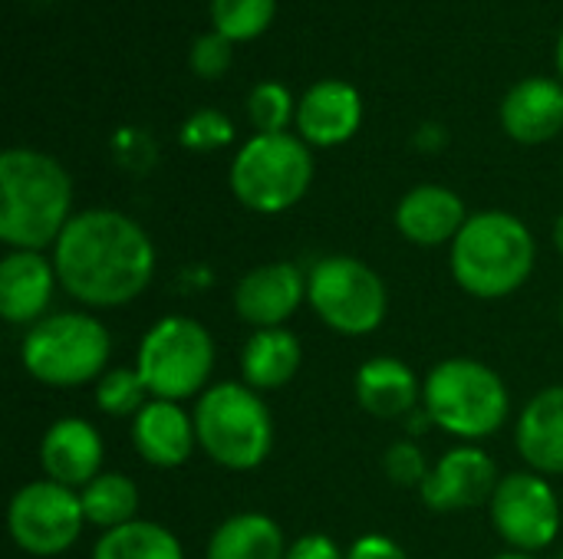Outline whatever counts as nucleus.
I'll return each instance as SVG.
<instances>
[{
  "label": "nucleus",
  "instance_id": "f257e3e1",
  "mask_svg": "<svg viewBox=\"0 0 563 559\" xmlns=\"http://www.w3.org/2000/svg\"><path fill=\"white\" fill-rule=\"evenodd\" d=\"M155 264L148 231L115 208L73 214L53 244L59 290L86 310H119L139 300L155 277Z\"/></svg>",
  "mask_w": 563,
  "mask_h": 559
},
{
  "label": "nucleus",
  "instance_id": "f03ea898",
  "mask_svg": "<svg viewBox=\"0 0 563 559\" xmlns=\"http://www.w3.org/2000/svg\"><path fill=\"white\" fill-rule=\"evenodd\" d=\"M73 221V178L46 152L0 155V241L7 250H53Z\"/></svg>",
  "mask_w": 563,
  "mask_h": 559
},
{
  "label": "nucleus",
  "instance_id": "7ed1b4c3",
  "mask_svg": "<svg viewBox=\"0 0 563 559\" xmlns=\"http://www.w3.org/2000/svg\"><path fill=\"white\" fill-rule=\"evenodd\" d=\"M538 264L531 227L511 211H475L449 247L452 280L475 300L518 293Z\"/></svg>",
  "mask_w": 563,
  "mask_h": 559
},
{
  "label": "nucleus",
  "instance_id": "20e7f679",
  "mask_svg": "<svg viewBox=\"0 0 563 559\" xmlns=\"http://www.w3.org/2000/svg\"><path fill=\"white\" fill-rule=\"evenodd\" d=\"M422 409L439 432L475 445L508 425L511 392L492 366L468 356H452L426 372Z\"/></svg>",
  "mask_w": 563,
  "mask_h": 559
},
{
  "label": "nucleus",
  "instance_id": "39448f33",
  "mask_svg": "<svg viewBox=\"0 0 563 559\" xmlns=\"http://www.w3.org/2000/svg\"><path fill=\"white\" fill-rule=\"evenodd\" d=\"M112 333L86 310L49 313L23 333L20 362L26 376L46 389L96 385L109 372Z\"/></svg>",
  "mask_w": 563,
  "mask_h": 559
},
{
  "label": "nucleus",
  "instance_id": "423d86ee",
  "mask_svg": "<svg viewBox=\"0 0 563 559\" xmlns=\"http://www.w3.org/2000/svg\"><path fill=\"white\" fill-rule=\"evenodd\" d=\"M198 448L224 471H254L271 458L274 415L244 382H214L195 399Z\"/></svg>",
  "mask_w": 563,
  "mask_h": 559
},
{
  "label": "nucleus",
  "instance_id": "0eeeda50",
  "mask_svg": "<svg viewBox=\"0 0 563 559\" xmlns=\"http://www.w3.org/2000/svg\"><path fill=\"white\" fill-rule=\"evenodd\" d=\"M218 362L214 336L205 323L172 313L162 316L139 343L135 372L142 376L152 399L181 402L198 399L211 389V372Z\"/></svg>",
  "mask_w": 563,
  "mask_h": 559
},
{
  "label": "nucleus",
  "instance_id": "6e6552de",
  "mask_svg": "<svg viewBox=\"0 0 563 559\" xmlns=\"http://www.w3.org/2000/svg\"><path fill=\"white\" fill-rule=\"evenodd\" d=\"M231 194L254 214L290 211L313 185V152L300 135H251L228 175Z\"/></svg>",
  "mask_w": 563,
  "mask_h": 559
},
{
  "label": "nucleus",
  "instance_id": "1a4fd4ad",
  "mask_svg": "<svg viewBox=\"0 0 563 559\" xmlns=\"http://www.w3.org/2000/svg\"><path fill=\"white\" fill-rule=\"evenodd\" d=\"M307 303L317 320L350 339L369 336L389 313L386 280L360 257L330 254L307 270Z\"/></svg>",
  "mask_w": 563,
  "mask_h": 559
},
{
  "label": "nucleus",
  "instance_id": "9d476101",
  "mask_svg": "<svg viewBox=\"0 0 563 559\" xmlns=\"http://www.w3.org/2000/svg\"><path fill=\"white\" fill-rule=\"evenodd\" d=\"M79 491L49 478L23 484L7 504V530L16 550L26 557L53 559L69 554L86 530Z\"/></svg>",
  "mask_w": 563,
  "mask_h": 559
},
{
  "label": "nucleus",
  "instance_id": "9b49d317",
  "mask_svg": "<svg viewBox=\"0 0 563 559\" xmlns=\"http://www.w3.org/2000/svg\"><path fill=\"white\" fill-rule=\"evenodd\" d=\"M488 517L515 554H544L561 537V497L551 478L534 471L505 474L488 504Z\"/></svg>",
  "mask_w": 563,
  "mask_h": 559
},
{
  "label": "nucleus",
  "instance_id": "f8f14e48",
  "mask_svg": "<svg viewBox=\"0 0 563 559\" xmlns=\"http://www.w3.org/2000/svg\"><path fill=\"white\" fill-rule=\"evenodd\" d=\"M498 481L501 474L488 451H482L478 445H459L432 465L426 484L419 488V497L435 514H465L475 507H488Z\"/></svg>",
  "mask_w": 563,
  "mask_h": 559
},
{
  "label": "nucleus",
  "instance_id": "ddd939ff",
  "mask_svg": "<svg viewBox=\"0 0 563 559\" xmlns=\"http://www.w3.org/2000/svg\"><path fill=\"white\" fill-rule=\"evenodd\" d=\"M234 313L251 329H277L307 303V273L290 260L251 267L231 293Z\"/></svg>",
  "mask_w": 563,
  "mask_h": 559
},
{
  "label": "nucleus",
  "instance_id": "4468645a",
  "mask_svg": "<svg viewBox=\"0 0 563 559\" xmlns=\"http://www.w3.org/2000/svg\"><path fill=\"white\" fill-rule=\"evenodd\" d=\"M106 441L99 428L79 415L56 418L43 438H40V468L43 478L82 491L92 478H99L106 468Z\"/></svg>",
  "mask_w": 563,
  "mask_h": 559
},
{
  "label": "nucleus",
  "instance_id": "2eb2a0df",
  "mask_svg": "<svg viewBox=\"0 0 563 559\" xmlns=\"http://www.w3.org/2000/svg\"><path fill=\"white\" fill-rule=\"evenodd\" d=\"M59 287L53 257L40 250H7L0 260V316L10 326L30 329L49 316Z\"/></svg>",
  "mask_w": 563,
  "mask_h": 559
},
{
  "label": "nucleus",
  "instance_id": "dca6fc26",
  "mask_svg": "<svg viewBox=\"0 0 563 559\" xmlns=\"http://www.w3.org/2000/svg\"><path fill=\"white\" fill-rule=\"evenodd\" d=\"M132 448L148 468L175 471L198 451V432L195 415L181 402L152 399L135 418H132Z\"/></svg>",
  "mask_w": 563,
  "mask_h": 559
},
{
  "label": "nucleus",
  "instance_id": "f3484780",
  "mask_svg": "<svg viewBox=\"0 0 563 559\" xmlns=\"http://www.w3.org/2000/svg\"><path fill=\"white\" fill-rule=\"evenodd\" d=\"M360 122L363 96L343 79H320L297 102V132L310 148H333L350 142Z\"/></svg>",
  "mask_w": 563,
  "mask_h": 559
},
{
  "label": "nucleus",
  "instance_id": "a211bd4d",
  "mask_svg": "<svg viewBox=\"0 0 563 559\" xmlns=\"http://www.w3.org/2000/svg\"><path fill=\"white\" fill-rule=\"evenodd\" d=\"M472 214L465 211V201L445 188V185H416L409 188L396 204V231L416 244V247H452L459 231L465 227Z\"/></svg>",
  "mask_w": 563,
  "mask_h": 559
},
{
  "label": "nucleus",
  "instance_id": "6ab92c4d",
  "mask_svg": "<svg viewBox=\"0 0 563 559\" xmlns=\"http://www.w3.org/2000/svg\"><path fill=\"white\" fill-rule=\"evenodd\" d=\"M353 395L366 415L379 422H402L422 405V379L396 356H373L356 369Z\"/></svg>",
  "mask_w": 563,
  "mask_h": 559
},
{
  "label": "nucleus",
  "instance_id": "aec40b11",
  "mask_svg": "<svg viewBox=\"0 0 563 559\" xmlns=\"http://www.w3.org/2000/svg\"><path fill=\"white\" fill-rule=\"evenodd\" d=\"M501 128L521 145H544L563 132V82L528 76L501 99Z\"/></svg>",
  "mask_w": 563,
  "mask_h": 559
},
{
  "label": "nucleus",
  "instance_id": "412c9836",
  "mask_svg": "<svg viewBox=\"0 0 563 559\" xmlns=\"http://www.w3.org/2000/svg\"><path fill=\"white\" fill-rule=\"evenodd\" d=\"M515 448L528 471L563 478V385H548L528 399L515 425Z\"/></svg>",
  "mask_w": 563,
  "mask_h": 559
},
{
  "label": "nucleus",
  "instance_id": "4be33fe9",
  "mask_svg": "<svg viewBox=\"0 0 563 559\" xmlns=\"http://www.w3.org/2000/svg\"><path fill=\"white\" fill-rule=\"evenodd\" d=\"M303 346L297 333L287 326L277 329H254L241 349V382L254 392H277L290 385L300 372Z\"/></svg>",
  "mask_w": 563,
  "mask_h": 559
},
{
  "label": "nucleus",
  "instance_id": "5701e85b",
  "mask_svg": "<svg viewBox=\"0 0 563 559\" xmlns=\"http://www.w3.org/2000/svg\"><path fill=\"white\" fill-rule=\"evenodd\" d=\"M290 550L284 527L261 514L241 511L221 521L205 547V559H284Z\"/></svg>",
  "mask_w": 563,
  "mask_h": 559
},
{
  "label": "nucleus",
  "instance_id": "b1692460",
  "mask_svg": "<svg viewBox=\"0 0 563 559\" xmlns=\"http://www.w3.org/2000/svg\"><path fill=\"white\" fill-rule=\"evenodd\" d=\"M79 501H82L86 524L102 534L139 521V488L122 471H102L99 478H92L79 491Z\"/></svg>",
  "mask_w": 563,
  "mask_h": 559
},
{
  "label": "nucleus",
  "instance_id": "393cba45",
  "mask_svg": "<svg viewBox=\"0 0 563 559\" xmlns=\"http://www.w3.org/2000/svg\"><path fill=\"white\" fill-rule=\"evenodd\" d=\"M89 559H185V550L168 527L155 521H132L99 534Z\"/></svg>",
  "mask_w": 563,
  "mask_h": 559
},
{
  "label": "nucleus",
  "instance_id": "a878e982",
  "mask_svg": "<svg viewBox=\"0 0 563 559\" xmlns=\"http://www.w3.org/2000/svg\"><path fill=\"white\" fill-rule=\"evenodd\" d=\"M96 409L109 418H135L148 402V389L142 382V376L135 372V366H115L109 369L99 382H96Z\"/></svg>",
  "mask_w": 563,
  "mask_h": 559
},
{
  "label": "nucleus",
  "instance_id": "bb28decb",
  "mask_svg": "<svg viewBox=\"0 0 563 559\" xmlns=\"http://www.w3.org/2000/svg\"><path fill=\"white\" fill-rule=\"evenodd\" d=\"M277 0H211V23L231 43L261 36L274 20Z\"/></svg>",
  "mask_w": 563,
  "mask_h": 559
},
{
  "label": "nucleus",
  "instance_id": "cd10ccee",
  "mask_svg": "<svg viewBox=\"0 0 563 559\" xmlns=\"http://www.w3.org/2000/svg\"><path fill=\"white\" fill-rule=\"evenodd\" d=\"M247 115H251V125L261 135L287 132V125L297 122V102H294V96H290V89L284 82L264 79L247 96Z\"/></svg>",
  "mask_w": 563,
  "mask_h": 559
},
{
  "label": "nucleus",
  "instance_id": "c85d7f7f",
  "mask_svg": "<svg viewBox=\"0 0 563 559\" xmlns=\"http://www.w3.org/2000/svg\"><path fill=\"white\" fill-rule=\"evenodd\" d=\"M178 142L188 152H218L234 142V122L221 109H198L181 122Z\"/></svg>",
  "mask_w": 563,
  "mask_h": 559
},
{
  "label": "nucleus",
  "instance_id": "c756f323",
  "mask_svg": "<svg viewBox=\"0 0 563 559\" xmlns=\"http://www.w3.org/2000/svg\"><path fill=\"white\" fill-rule=\"evenodd\" d=\"M383 471H386V478H389L393 488H402V491H412V488H416V491H419V488L426 484L432 465H429L426 451L419 448V441L402 438V441H393V445L386 448V455H383Z\"/></svg>",
  "mask_w": 563,
  "mask_h": 559
},
{
  "label": "nucleus",
  "instance_id": "7c9ffc66",
  "mask_svg": "<svg viewBox=\"0 0 563 559\" xmlns=\"http://www.w3.org/2000/svg\"><path fill=\"white\" fill-rule=\"evenodd\" d=\"M231 59H234V43L228 36H221L218 30L201 33L188 53V63H191L195 76H201V79H221L231 69Z\"/></svg>",
  "mask_w": 563,
  "mask_h": 559
},
{
  "label": "nucleus",
  "instance_id": "2f4dec72",
  "mask_svg": "<svg viewBox=\"0 0 563 559\" xmlns=\"http://www.w3.org/2000/svg\"><path fill=\"white\" fill-rule=\"evenodd\" d=\"M346 559H409V554L386 534H363L350 544Z\"/></svg>",
  "mask_w": 563,
  "mask_h": 559
},
{
  "label": "nucleus",
  "instance_id": "473e14b6",
  "mask_svg": "<svg viewBox=\"0 0 563 559\" xmlns=\"http://www.w3.org/2000/svg\"><path fill=\"white\" fill-rule=\"evenodd\" d=\"M284 559H346L340 544L327 534H303L290 544Z\"/></svg>",
  "mask_w": 563,
  "mask_h": 559
},
{
  "label": "nucleus",
  "instance_id": "72a5a7b5",
  "mask_svg": "<svg viewBox=\"0 0 563 559\" xmlns=\"http://www.w3.org/2000/svg\"><path fill=\"white\" fill-rule=\"evenodd\" d=\"M402 428H406V438H412V441H419V438H426L435 425H432V418H429V412L419 405V409H412L406 418H402Z\"/></svg>",
  "mask_w": 563,
  "mask_h": 559
},
{
  "label": "nucleus",
  "instance_id": "f704fd0d",
  "mask_svg": "<svg viewBox=\"0 0 563 559\" xmlns=\"http://www.w3.org/2000/svg\"><path fill=\"white\" fill-rule=\"evenodd\" d=\"M416 145H419L422 152H439V148L445 145V128H439V125H422V128L416 132Z\"/></svg>",
  "mask_w": 563,
  "mask_h": 559
},
{
  "label": "nucleus",
  "instance_id": "c9c22d12",
  "mask_svg": "<svg viewBox=\"0 0 563 559\" xmlns=\"http://www.w3.org/2000/svg\"><path fill=\"white\" fill-rule=\"evenodd\" d=\"M554 247H558V254L563 257V214L554 221Z\"/></svg>",
  "mask_w": 563,
  "mask_h": 559
},
{
  "label": "nucleus",
  "instance_id": "e433bc0d",
  "mask_svg": "<svg viewBox=\"0 0 563 559\" xmlns=\"http://www.w3.org/2000/svg\"><path fill=\"white\" fill-rule=\"evenodd\" d=\"M492 559H538V557H531V554H515V550H508V554H498V557H492Z\"/></svg>",
  "mask_w": 563,
  "mask_h": 559
},
{
  "label": "nucleus",
  "instance_id": "4c0bfd02",
  "mask_svg": "<svg viewBox=\"0 0 563 559\" xmlns=\"http://www.w3.org/2000/svg\"><path fill=\"white\" fill-rule=\"evenodd\" d=\"M558 69H561V76H563V30H561V36H558Z\"/></svg>",
  "mask_w": 563,
  "mask_h": 559
},
{
  "label": "nucleus",
  "instance_id": "58836bf2",
  "mask_svg": "<svg viewBox=\"0 0 563 559\" xmlns=\"http://www.w3.org/2000/svg\"><path fill=\"white\" fill-rule=\"evenodd\" d=\"M561 320H563V297H561Z\"/></svg>",
  "mask_w": 563,
  "mask_h": 559
},
{
  "label": "nucleus",
  "instance_id": "ea45409f",
  "mask_svg": "<svg viewBox=\"0 0 563 559\" xmlns=\"http://www.w3.org/2000/svg\"><path fill=\"white\" fill-rule=\"evenodd\" d=\"M561 559H563V554H561Z\"/></svg>",
  "mask_w": 563,
  "mask_h": 559
}]
</instances>
